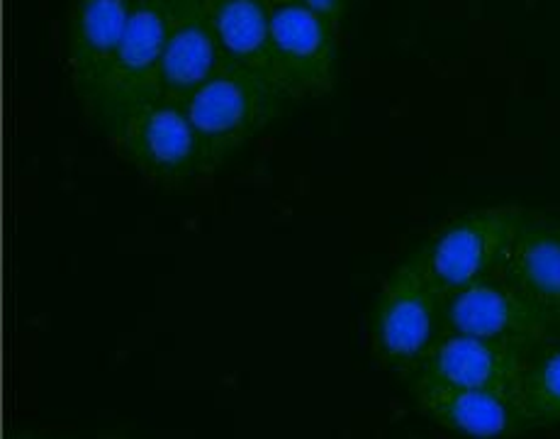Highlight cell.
<instances>
[{"label":"cell","mask_w":560,"mask_h":439,"mask_svg":"<svg viewBox=\"0 0 560 439\" xmlns=\"http://www.w3.org/2000/svg\"><path fill=\"white\" fill-rule=\"evenodd\" d=\"M285 91L249 69L224 67L190 95L186 113L200 137L205 174H214L283 113Z\"/></svg>","instance_id":"cell-1"},{"label":"cell","mask_w":560,"mask_h":439,"mask_svg":"<svg viewBox=\"0 0 560 439\" xmlns=\"http://www.w3.org/2000/svg\"><path fill=\"white\" fill-rule=\"evenodd\" d=\"M524 220L520 208L472 210L441 228L412 256L446 301L463 288L500 276Z\"/></svg>","instance_id":"cell-2"},{"label":"cell","mask_w":560,"mask_h":439,"mask_svg":"<svg viewBox=\"0 0 560 439\" xmlns=\"http://www.w3.org/2000/svg\"><path fill=\"white\" fill-rule=\"evenodd\" d=\"M444 332V296L415 256L385 278L373 308V351L387 369L409 381Z\"/></svg>","instance_id":"cell-3"},{"label":"cell","mask_w":560,"mask_h":439,"mask_svg":"<svg viewBox=\"0 0 560 439\" xmlns=\"http://www.w3.org/2000/svg\"><path fill=\"white\" fill-rule=\"evenodd\" d=\"M166 37V0H137L127 35L85 111L93 125L113 135L129 115L161 99V51Z\"/></svg>","instance_id":"cell-4"},{"label":"cell","mask_w":560,"mask_h":439,"mask_svg":"<svg viewBox=\"0 0 560 439\" xmlns=\"http://www.w3.org/2000/svg\"><path fill=\"white\" fill-rule=\"evenodd\" d=\"M115 152L164 188H183L205 174L200 137L180 101L159 99L107 135Z\"/></svg>","instance_id":"cell-5"},{"label":"cell","mask_w":560,"mask_h":439,"mask_svg":"<svg viewBox=\"0 0 560 439\" xmlns=\"http://www.w3.org/2000/svg\"><path fill=\"white\" fill-rule=\"evenodd\" d=\"M339 27L295 0H271L276 83L290 101L325 99L339 77Z\"/></svg>","instance_id":"cell-6"},{"label":"cell","mask_w":560,"mask_h":439,"mask_svg":"<svg viewBox=\"0 0 560 439\" xmlns=\"http://www.w3.org/2000/svg\"><path fill=\"white\" fill-rule=\"evenodd\" d=\"M556 320L502 276L485 278L444 301V332L541 349L553 342Z\"/></svg>","instance_id":"cell-7"},{"label":"cell","mask_w":560,"mask_h":439,"mask_svg":"<svg viewBox=\"0 0 560 439\" xmlns=\"http://www.w3.org/2000/svg\"><path fill=\"white\" fill-rule=\"evenodd\" d=\"M532 349L492 342L460 332H441L424 361L409 379L415 385H451V389H482L520 395Z\"/></svg>","instance_id":"cell-8"},{"label":"cell","mask_w":560,"mask_h":439,"mask_svg":"<svg viewBox=\"0 0 560 439\" xmlns=\"http://www.w3.org/2000/svg\"><path fill=\"white\" fill-rule=\"evenodd\" d=\"M137 0H71L67 20V67L83 113L98 93L120 49Z\"/></svg>","instance_id":"cell-9"},{"label":"cell","mask_w":560,"mask_h":439,"mask_svg":"<svg viewBox=\"0 0 560 439\" xmlns=\"http://www.w3.org/2000/svg\"><path fill=\"white\" fill-rule=\"evenodd\" d=\"M224 67L205 0H166L161 99L188 101Z\"/></svg>","instance_id":"cell-10"},{"label":"cell","mask_w":560,"mask_h":439,"mask_svg":"<svg viewBox=\"0 0 560 439\" xmlns=\"http://www.w3.org/2000/svg\"><path fill=\"white\" fill-rule=\"evenodd\" d=\"M409 391L419 411L454 435L514 439L534 430L516 395L451 385H415Z\"/></svg>","instance_id":"cell-11"},{"label":"cell","mask_w":560,"mask_h":439,"mask_svg":"<svg viewBox=\"0 0 560 439\" xmlns=\"http://www.w3.org/2000/svg\"><path fill=\"white\" fill-rule=\"evenodd\" d=\"M500 276L560 327V224L526 216Z\"/></svg>","instance_id":"cell-12"},{"label":"cell","mask_w":560,"mask_h":439,"mask_svg":"<svg viewBox=\"0 0 560 439\" xmlns=\"http://www.w3.org/2000/svg\"><path fill=\"white\" fill-rule=\"evenodd\" d=\"M205 8L224 61L276 81L271 0H205Z\"/></svg>","instance_id":"cell-13"},{"label":"cell","mask_w":560,"mask_h":439,"mask_svg":"<svg viewBox=\"0 0 560 439\" xmlns=\"http://www.w3.org/2000/svg\"><path fill=\"white\" fill-rule=\"evenodd\" d=\"M516 398L534 430L560 425V342H548L534 351Z\"/></svg>","instance_id":"cell-14"},{"label":"cell","mask_w":560,"mask_h":439,"mask_svg":"<svg viewBox=\"0 0 560 439\" xmlns=\"http://www.w3.org/2000/svg\"><path fill=\"white\" fill-rule=\"evenodd\" d=\"M295 3L305 5L307 10H312V13L322 15L325 20H329V23L339 27L343 15H347L351 0H295Z\"/></svg>","instance_id":"cell-15"}]
</instances>
